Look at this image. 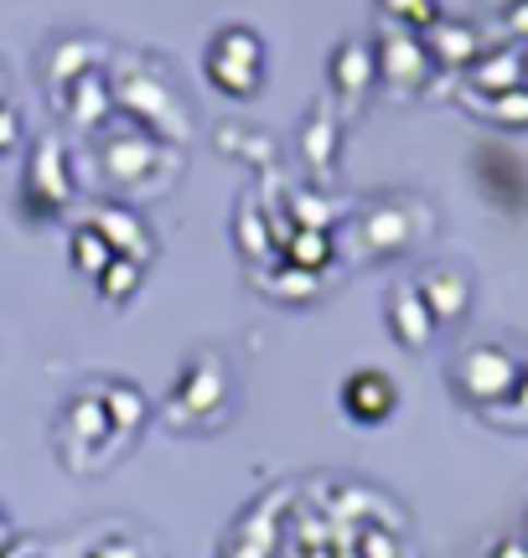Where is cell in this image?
<instances>
[{"label":"cell","instance_id":"obj_2","mask_svg":"<svg viewBox=\"0 0 528 558\" xmlns=\"http://www.w3.org/2000/svg\"><path fill=\"white\" fill-rule=\"evenodd\" d=\"M207 83L228 99H254L264 83V41L249 26H224L207 41Z\"/></svg>","mask_w":528,"mask_h":558},{"label":"cell","instance_id":"obj_19","mask_svg":"<svg viewBox=\"0 0 528 558\" xmlns=\"http://www.w3.org/2000/svg\"><path fill=\"white\" fill-rule=\"evenodd\" d=\"M68 424H79L73 435L88 445V439H104V429H109V418H104V403H99V393L94 399H73L68 403Z\"/></svg>","mask_w":528,"mask_h":558},{"label":"cell","instance_id":"obj_18","mask_svg":"<svg viewBox=\"0 0 528 558\" xmlns=\"http://www.w3.org/2000/svg\"><path fill=\"white\" fill-rule=\"evenodd\" d=\"M482 99V94H477ZM482 114H488L492 124H508V130H524L528 124V88H508V94H497V99L477 104Z\"/></svg>","mask_w":528,"mask_h":558},{"label":"cell","instance_id":"obj_21","mask_svg":"<svg viewBox=\"0 0 528 558\" xmlns=\"http://www.w3.org/2000/svg\"><path fill=\"white\" fill-rule=\"evenodd\" d=\"M503 26H508L513 37L528 41V0H508V5H503Z\"/></svg>","mask_w":528,"mask_h":558},{"label":"cell","instance_id":"obj_4","mask_svg":"<svg viewBox=\"0 0 528 558\" xmlns=\"http://www.w3.org/2000/svg\"><path fill=\"white\" fill-rule=\"evenodd\" d=\"M415 290L425 300V311L435 326H456V320L471 311V279L467 269H456V264H430L425 275L415 279Z\"/></svg>","mask_w":528,"mask_h":558},{"label":"cell","instance_id":"obj_6","mask_svg":"<svg viewBox=\"0 0 528 558\" xmlns=\"http://www.w3.org/2000/svg\"><path fill=\"white\" fill-rule=\"evenodd\" d=\"M420 41H425V58L430 68H471V62L482 58V37H477V26L471 21H456V16H441L430 21L425 32H420Z\"/></svg>","mask_w":528,"mask_h":558},{"label":"cell","instance_id":"obj_15","mask_svg":"<svg viewBox=\"0 0 528 558\" xmlns=\"http://www.w3.org/2000/svg\"><path fill=\"white\" fill-rule=\"evenodd\" d=\"M141 279H145V264L120 259V254H115V259H109V269H104V275L94 279V290H99V295L109 300V305H124V300L141 290Z\"/></svg>","mask_w":528,"mask_h":558},{"label":"cell","instance_id":"obj_1","mask_svg":"<svg viewBox=\"0 0 528 558\" xmlns=\"http://www.w3.org/2000/svg\"><path fill=\"white\" fill-rule=\"evenodd\" d=\"M518 373H524V357H513L508 347H497V341H477V347H467L461 357L451 362V388L482 414V409L508 399Z\"/></svg>","mask_w":528,"mask_h":558},{"label":"cell","instance_id":"obj_14","mask_svg":"<svg viewBox=\"0 0 528 558\" xmlns=\"http://www.w3.org/2000/svg\"><path fill=\"white\" fill-rule=\"evenodd\" d=\"M280 248H285V264H290V269L316 275V269L332 259V233H322V228H296V233H290Z\"/></svg>","mask_w":528,"mask_h":558},{"label":"cell","instance_id":"obj_25","mask_svg":"<svg viewBox=\"0 0 528 558\" xmlns=\"http://www.w3.org/2000/svg\"><path fill=\"white\" fill-rule=\"evenodd\" d=\"M518 58H524V88H528V47H524V52H518Z\"/></svg>","mask_w":528,"mask_h":558},{"label":"cell","instance_id":"obj_16","mask_svg":"<svg viewBox=\"0 0 528 558\" xmlns=\"http://www.w3.org/2000/svg\"><path fill=\"white\" fill-rule=\"evenodd\" d=\"M109 259H115V248H109V243H104L88 222H83V228H73V264H79L83 275L99 279L104 269H109Z\"/></svg>","mask_w":528,"mask_h":558},{"label":"cell","instance_id":"obj_11","mask_svg":"<svg viewBox=\"0 0 528 558\" xmlns=\"http://www.w3.org/2000/svg\"><path fill=\"white\" fill-rule=\"evenodd\" d=\"M467 83H471V94H482V99H497V94H508V88H524V58H518V47L482 52V58L467 68Z\"/></svg>","mask_w":528,"mask_h":558},{"label":"cell","instance_id":"obj_13","mask_svg":"<svg viewBox=\"0 0 528 558\" xmlns=\"http://www.w3.org/2000/svg\"><path fill=\"white\" fill-rule=\"evenodd\" d=\"M99 403H104V418H109V429H124V435H135L151 414V403L135 383H104L99 388Z\"/></svg>","mask_w":528,"mask_h":558},{"label":"cell","instance_id":"obj_10","mask_svg":"<svg viewBox=\"0 0 528 558\" xmlns=\"http://www.w3.org/2000/svg\"><path fill=\"white\" fill-rule=\"evenodd\" d=\"M88 228H94L120 259H135V264L151 259V233H145V222L135 218L130 207H99V213L88 218Z\"/></svg>","mask_w":528,"mask_h":558},{"label":"cell","instance_id":"obj_5","mask_svg":"<svg viewBox=\"0 0 528 558\" xmlns=\"http://www.w3.org/2000/svg\"><path fill=\"white\" fill-rule=\"evenodd\" d=\"M343 409H347V418H358V424H384V418L399 409V388H394V378L379 373V367H358V373L343 383Z\"/></svg>","mask_w":528,"mask_h":558},{"label":"cell","instance_id":"obj_9","mask_svg":"<svg viewBox=\"0 0 528 558\" xmlns=\"http://www.w3.org/2000/svg\"><path fill=\"white\" fill-rule=\"evenodd\" d=\"M26 186L37 192V202L47 207V213H58L62 202H68V192H73V177H68V150L62 145H37L32 150V166H26Z\"/></svg>","mask_w":528,"mask_h":558},{"label":"cell","instance_id":"obj_26","mask_svg":"<svg viewBox=\"0 0 528 558\" xmlns=\"http://www.w3.org/2000/svg\"><path fill=\"white\" fill-rule=\"evenodd\" d=\"M0 109H5V94H0Z\"/></svg>","mask_w":528,"mask_h":558},{"label":"cell","instance_id":"obj_3","mask_svg":"<svg viewBox=\"0 0 528 558\" xmlns=\"http://www.w3.org/2000/svg\"><path fill=\"white\" fill-rule=\"evenodd\" d=\"M373 68H379V78H384L394 94H420L430 83V58H425L420 32H405V26L384 21V32L373 41Z\"/></svg>","mask_w":528,"mask_h":558},{"label":"cell","instance_id":"obj_8","mask_svg":"<svg viewBox=\"0 0 528 558\" xmlns=\"http://www.w3.org/2000/svg\"><path fill=\"white\" fill-rule=\"evenodd\" d=\"M388 337L399 341L405 352H425L430 337H435V320H430L425 300L415 284H399L394 295H388Z\"/></svg>","mask_w":528,"mask_h":558},{"label":"cell","instance_id":"obj_24","mask_svg":"<svg viewBox=\"0 0 528 558\" xmlns=\"http://www.w3.org/2000/svg\"><path fill=\"white\" fill-rule=\"evenodd\" d=\"M0 558H26V548H0Z\"/></svg>","mask_w":528,"mask_h":558},{"label":"cell","instance_id":"obj_20","mask_svg":"<svg viewBox=\"0 0 528 558\" xmlns=\"http://www.w3.org/2000/svg\"><path fill=\"white\" fill-rule=\"evenodd\" d=\"M482 418H492V424H528V362H524V373H518L508 399L482 409Z\"/></svg>","mask_w":528,"mask_h":558},{"label":"cell","instance_id":"obj_7","mask_svg":"<svg viewBox=\"0 0 528 558\" xmlns=\"http://www.w3.org/2000/svg\"><path fill=\"white\" fill-rule=\"evenodd\" d=\"M326 78H332V88H337V99H363L368 88L379 83V68H373V41L347 37L343 47L332 52V62H326Z\"/></svg>","mask_w":528,"mask_h":558},{"label":"cell","instance_id":"obj_23","mask_svg":"<svg viewBox=\"0 0 528 558\" xmlns=\"http://www.w3.org/2000/svg\"><path fill=\"white\" fill-rule=\"evenodd\" d=\"M5 543H11V518L0 512V548H5Z\"/></svg>","mask_w":528,"mask_h":558},{"label":"cell","instance_id":"obj_12","mask_svg":"<svg viewBox=\"0 0 528 558\" xmlns=\"http://www.w3.org/2000/svg\"><path fill=\"white\" fill-rule=\"evenodd\" d=\"M94 41H58L52 52H47V62H41V78H47V88H52V104H62V94L73 88V83L83 78V73H94V58H83Z\"/></svg>","mask_w":528,"mask_h":558},{"label":"cell","instance_id":"obj_17","mask_svg":"<svg viewBox=\"0 0 528 558\" xmlns=\"http://www.w3.org/2000/svg\"><path fill=\"white\" fill-rule=\"evenodd\" d=\"M379 11L405 32H425L430 21H441V0H379Z\"/></svg>","mask_w":528,"mask_h":558},{"label":"cell","instance_id":"obj_22","mask_svg":"<svg viewBox=\"0 0 528 558\" xmlns=\"http://www.w3.org/2000/svg\"><path fill=\"white\" fill-rule=\"evenodd\" d=\"M492 558H528V543H518V538H503L497 548H492Z\"/></svg>","mask_w":528,"mask_h":558}]
</instances>
